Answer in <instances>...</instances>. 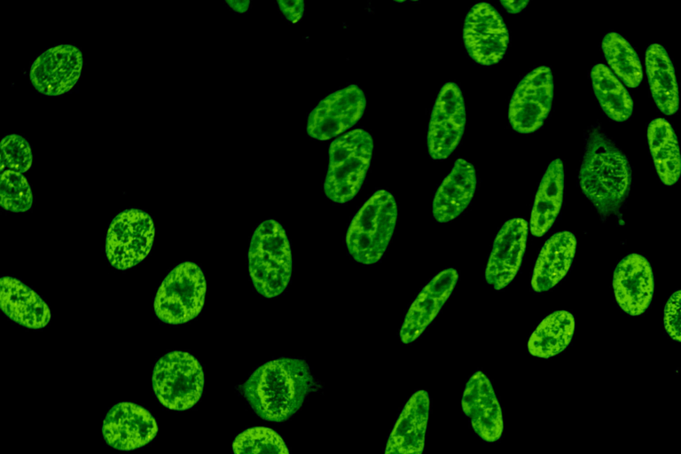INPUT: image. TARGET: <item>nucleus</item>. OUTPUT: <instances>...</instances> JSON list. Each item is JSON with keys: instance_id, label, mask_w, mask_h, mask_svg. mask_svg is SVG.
Returning <instances> with one entry per match:
<instances>
[{"instance_id": "obj_2", "label": "nucleus", "mask_w": 681, "mask_h": 454, "mask_svg": "<svg viewBox=\"0 0 681 454\" xmlns=\"http://www.w3.org/2000/svg\"><path fill=\"white\" fill-rule=\"evenodd\" d=\"M578 179L583 193L602 217L615 214L629 194L628 159L598 126L588 130Z\"/></svg>"}, {"instance_id": "obj_13", "label": "nucleus", "mask_w": 681, "mask_h": 454, "mask_svg": "<svg viewBox=\"0 0 681 454\" xmlns=\"http://www.w3.org/2000/svg\"><path fill=\"white\" fill-rule=\"evenodd\" d=\"M81 51L72 44H59L40 54L33 62L29 78L40 93L59 96L77 82L82 68Z\"/></svg>"}, {"instance_id": "obj_8", "label": "nucleus", "mask_w": 681, "mask_h": 454, "mask_svg": "<svg viewBox=\"0 0 681 454\" xmlns=\"http://www.w3.org/2000/svg\"><path fill=\"white\" fill-rule=\"evenodd\" d=\"M153 222L138 209L120 213L111 223L106 240V254L112 266L127 270L144 260L154 238Z\"/></svg>"}, {"instance_id": "obj_6", "label": "nucleus", "mask_w": 681, "mask_h": 454, "mask_svg": "<svg viewBox=\"0 0 681 454\" xmlns=\"http://www.w3.org/2000/svg\"><path fill=\"white\" fill-rule=\"evenodd\" d=\"M203 386L202 367L187 352L167 353L154 366L153 387L158 400L168 409H190L200 400Z\"/></svg>"}, {"instance_id": "obj_29", "label": "nucleus", "mask_w": 681, "mask_h": 454, "mask_svg": "<svg viewBox=\"0 0 681 454\" xmlns=\"http://www.w3.org/2000/svg\"><path fill=\"white\" fill-rule=\"evenodd\" d=\"M234 454H289L281 436L266 427L248 428L232 442Z\"/></svg>"}, {"instance_id": "obj_22", "label": "nucleus", "mask_w": 681, "mask_h": 454, "mask_svg": "<svg viewBox=\"0 0 681 454\" xmlns=\"http://www.w3.org/2000/svg\"><path fill=\"white\" fill-rule=\"evenodd\" d=\"M0 285L1 309L8 317L27 328L47 325L50 309L35 291L11 277H2Z\"/></svg>"}, {"instance_id": "obj_17", "label": "nucleus", "mask_w": 681, "mask_h": 454, "mask_svg": "<svg viewBox=\"0 0 681 454\" xmlns=\"http://www.w3.org/2000/svg\"><path fill=\"white\" fill-rule=\"evenodd\" d=\"M461 404L474 430L481 439L496 442L501 437L502 411L491 382L482 372H476L466 382Z\"/></svg>"}, {"instance_id": "obj_18", "label": "nucleus", "mask_w": 681, "mask_h": 454, "mask_svg": "<svg viewBox=\"0 0 681 454\" xmlns=\"http://www.w3.org/2000/svg\"><path fill=\"white\" fill-rule=\"evenodd\" d=\"M457 281V270L449 268L424 286L409 308L400 329L403 343L409 344L420 336L450 297Z\"/></svg>"}, {"instance_id": "obj_27", "label": "nucleus", "mask_w": 681, "mask_h": 454, "mask_svg": "<svg viewBox=\"0 0 681 454\" xmlns=\"http://www.w3.org/2000/svg\"><path fill=\"white\" fill-rule=\"evenodd\" d=\"M594 94L605 114L615 121H624L633 110V101L622 83L604 64L591 72Z\"/></svg>"}, {"instance_id": "obj_14", "label": "nucleus", "mask_w": 681, "mask_h": 454, "mask_svg": "<svg viewBox=\"0 0 681 454\" xmlns=\"http://www.w3.org/2000/svg\"><path fill=\"white\" fill-rule=\"evenodd\" d=\"M157 431V423L152 414L129 402L112 407L102 427L106 442L120 450H131L147 444L155 437Z\"/></svg>"}, {"instance_id": "obj_26", "label": "nucleus", "mask_w": 681, "mask_h": 454, "mask_svg": "<svg viewBox=\"0 0 681 454\" xmlns=\"http://www.w3.org/2000/svg\"><path fill=\"white\" fill-rule=\"evenodd\" d=\"M575 331V318L566 310L546 317L531 334L528 348L532 356L550 358L562 352L570 343Z\"/></svg>"}, {"instance_id": "obj_30", "label": "nucleus", "mask_w": 681, "mask_h": 454, "mask_svg": "<svg viewBox=\"0 0 681 454\" xmlns=\"http://www.w3.org/2000/svg\"><path fill=\"white\" fill-rule=\"evenodd\" d=\"M0 203L12 212L27 211L33 202L29 184L22 173L13 170L1 172Z\"/></svg>"}, {"instance_id": "obj_32", "label": "nucleus", "mask_w": 681, "mask_h": 454, "mask_svg": "<svg viewBox=\"0 0 681 454\" xmlns=\"http://www.w3.org/2000/svg\"><path fill=\"white\" fill-rule=\"evenodd\" d=\"M680 294L679 290L672 294L664 309L665 330L677 341H680Z\"/></svg>"}, {"instance_id": "obj_3", "label": "nucleus", "mask_w": 681, "mask_h": 454, "mask_svg": "<svg viewBox=\"0 0 681 454\" xmlns=\"http://www.w3.org/2000/svg\"><path fill=\"white\" fill-rule=\"evenodd\" d=\"M248 270L255 290L263 297L282 294L291 278L292 253L282 225L268 219L255 229L248 249Z\"/></svg>"}, {"instance_id": "obj_19", "label": "nucleus", "mask_w": 681, "mask_h": 454, "mask_svg": "<svg viewBox=\"0 0 681 454\" xmlns=\"http://www.w3.org/2000/svg\"><path fill=\"white\" fill-rule=\"evenodd\" d=\"M429 413L427 391L415 392L406 403L388 437L385 454H422Z\"/></svg>"}, {"instance_id": "obj_20", "label": "nucleus", "mask_w": 681, "mask_h": 454, "mask_svg": "<svg viewBox=\"0 0 681 454\" xmlns=\"http://www.w3.org/2000/svg\"><path fill=\"white\" fill-rule=\"evenodd\" d=\"M476 184L474 166L464 159H458L435 192L433 200L434 219L446 223L458 217L470 204Z\"/></svg>"}, {"instance_id": "obj_9", "label": "nucleus", "mask_w": 681, "mask_h": 454, "mask_svg": "<svg viewBox=\"0 0 681 454\" xmlns=\"http://www.w3.org/2000/svg\"><path fill=\"white\" fill-rule=\"evenodd\" d=\"M552 99V71L538 67L522 78L512 96L508 118L513 129L523 134L537 130L551 111Z\"/></svg>"}, {"instance_id": "obj_25", "label": "nucleus", "mask_w": 681, "mask_h": 454, "mask_svg": "<svg viewBox=\"0 0 681 454\" xmlns=\"http://www.w3.org/2000/svg\"><path fill=\"white\" fill-rule=\"evenodd\" d=\"M647 139L660 179L666 185L674 184L680 176L681 160L672 126L663 118L653 120L648 126Z\"/></svg>"}, {"instance_id": "obj_35", "label": "nucleus", "mask_w": 681, "mask_h": 454, "mask_svg": "<svg viewBox=\"0 0 681 454\" xmlns=\"http://www.w3.org/2000/svg\"><path fill=\"white\" fill-rule=\"evenodd\" d=\"M226 4L238 12H245L250 5L249 1H226Z\"/></svg>"}, {"instance_id": "obj_12", "label": "nucleus", "mask_w": 681, "mask_h": 454, "mask_svg": "<svg viewBox=\"0 0 681 454\" xmlns=\"http://www.w3.org/2000/svg\"><path fill=\"white\" fill-rule=\"evenodd\" d=\"M466 107L459 87L445 83L435 100L427 130V148L431 158L444 160L458 146L465 129Z\"/></svg>"}, {"instance_id": "obj_21", "label": "nucleus", "mask_w": 681, "mask_h": 454, "mask_svg": "<svg viewBox=\"0 0 681 454\" xmlns=\"http://www.w3.org/2000/svg\"><path fill=\"white\" fill-rule=\"evenodd\" d=\"M576 239L569 231L552 235L542 247L531 278V287L542 293L554 287L568 273L575 254Z\"/></svg>"}, {"instance_id": "obj_1", "label": "nucleus", "mask_w": 681, "mask_h": 454, "mask_svg": "<svg viewBox=\"0 0 681 454\" xmlns=\"http://www.w3.org/2000/svg\"><path fill=\"white\" fill-rule=\"evenodd\" d=\"M313 383L305 360L285 357L258 367L243 384L242 390L260 418L283 422L301 408Z\"/></svg>"}, {"instance_id": "obj_15", "label": "nucleus", "mask_w": 681, "mask_h": 454, "mask_svg": "<svg viewBox=\"0 0 681 454\" xmlns=\"http://www.w3.org/2000/svg\"><path fill=\"white\" fill-rule=\"evenodd\" d=\"M528 223L513 218L504 223L493 242L485 279L496 290L508 286L516 276L526 248Z\"/></svg>"}, {"instance_id": "obj_10", "label": "nucleus", "mask_w": 681, "mask_h": 454, "mask_svg": "<svg viewBox=\"0 0 681 454\" xmlns=\"http://www.w3.org/2000/svg\"><path fill=\"white\" fill-rule=\"evenodd\" d=\"M463 38L466 51L474 61L491 66L504 57L509 33L499 12L489 4L479 3L466 16Z\"/></svg>"}, {"instance_id": "obj_5", "label": "nucleus", "mask_w": 681, "mask_h": 454, "mask_svg": "<svg viewBox=\"0 0 681 454\" xmlns=\"http://www.w3.org/2000/svg\"><path fill=\"white\" fill-rule=\"evenodd\" d=\"M372 152L373 139L362 129L350 130L331 143L324 183L328 199L346 203L356 195L369 169Z\"/></svg>"}, {"instance_id": "obj_11", "label": "nucleus", "mask_w": 681, "mask_h": 454, "mask_svg": "<svg viewBox=\"0 0 681 454\" xmlns=\"http://www.w3.org/2000/svg\"><path fill=\"white\" fill-rule=\"evenodd\" d=\"M366 98L363 90L351 84L324 98L309 113V136L328 140L356 125L364 114Z\"/></svg>"}, {"instance_id": "obj_16", "label": "nucleus", "mask_w": 681, "mask_h": 454, "mask_svg": "<svg viewBox=\"0 0 681 454\" xmlns=\"http://www.w3.org/2000/svg\"><path fill=\"white\" fill-rule=\"evenodd\" d=\"M613 287L617 303L630 316L646 311L654 289V275L648 261L631 254L619 262L614 271Z\"/></svg>"}, {"instance_id": "obj_4", "label": "nucleus", "mask_w": 681, "mask_h": 454, "mask_svg": "<svg viewBox=\"0 0 681 454\" xmlns=\"http://www.w3.org/2000/svg\"><path fill=\"white\" fill-rule=\"evenodd\" d=\"M397 221L394 196L377 191L354 216L346 235V245L352 258L363 264H373L385 254Z\"/></svg>"}, {"instance_id": "obj_34", "label": "nucleus", "mask_w": 681, "mask_h": 454, "mask_svg": "<svg viewBox=\"0 0 681 454\" xmlns=\"http://www.w3.org/2000/svg\"><path fill=\"white\" fill-rule=\"evenodd\" d=\"M503 7L510 13H518L528 4V1H501Z\"/></svg>"}, {"instance_id": "obj_24", "label": "nucleus", "mask_w": 681, "mask_h": 454, "mask_svg": "<svg viewBox=\"0 0 681 454\" xmlns=\"http://www.w3.org/2000/svg\"><path fill=\"white\" fill-rule=\"evenodd\" d=\"M646 68L653 98L665 114L678 109V88L674 67L663 46L651 44L646 52Z\"/></svg>"}, {"instance_id": "obj_23", "label": "nucleus", "mask_w": 681, "mask_h": 454, "mask_svg": "<svg viewBox=\"0 0 681 454\" xmlns=\"http://www.w3.org/2000/svg\"><path fill=\"white\" fill-rule=\"evenodd\" d=\"M564 168L560 159L552 160L539 184L530 215V231L542 237L555 222L563 200Z\"/></svg>"}, {"instance_id": "obj_7", "label": "nucleus", "mask_w": 681, "mask_h": 454, "mask_svg": "<svg viewBox=\"0 0 681 454\" xmlns=\"http://www.w3.org/2000/svg\"><path fill=\"white\" fill-rule=\"evenodd\" d=\"M207 284L201 269L192 262L175 267L161 283L154 299V311L170 325L186 323L204 305Z\"/></svg>"}, {"instance_id": "obj_28", "label": "nucleus", "mask_w": 681, "mask_h": 454, "mask_svg": "<svg viewBox=\"0 0 681 454\" xmlns=\"http://www.w3.org/2000/svg\"><path fill=\"white\" fill-rule=\"evenodd\" d=\"M601 48L614 74L628 87H638L643 79V70L638 54L630 43L621 35L610 32L604 36Z\"/></svg>"}, {"instance_id": "obj_33", "label": "nucleus", "mask_w": 681, "mask_h": 454, "mask_svg": "<svg viewBox=\"0 0 681 454\" xmlns=\"http://www.w3.org/2000/svg\"><path fill=\"white\" fill-rule=\"evenodd\" d=\"M277 3L282 13L289 21L297 23L302 18L305 10L303 1H278Z\"/></svg>"}, {"instance_id": "obj_31", "label": "nucleus", "mask_w": 681, "mask_h": 454, "mask_svg": "<svg viewBox=\"0 0 681 454\" xmlns=\"http://www.w3.org/2000/svg\"><path fill=\"white\" fill-rule=\"evenodd\" d=\"M32 152L28 142L21 136L11 134L1 140L0 170L23 173L32 165Z\"/></svg>"}]
</instances>
